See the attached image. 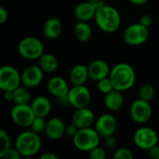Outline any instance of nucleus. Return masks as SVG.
I'll return each instance as SVG.
<instances>
[{
    "label": "nucleus",
    "mask_w": 159,
    "mask_h": 159,
    "mask_svg": "<svg viewBox=\"0 0 159 159\" xmlns=\"http://www.w3.org/2000/svg\"><path fill=\"white\" fill-rule=\"evenodd\" d=\"M94 7L96 9H99L101 8L102 7L105 6L106 3H105V0H89Z\"/></svg>",
    "instance_id": "38"
},
{
    "label": "nucleus",
    "mask_w": 159,
    "mask_h": 159,
    "mask_svg": "<svg viewBox=\"0 0 159 159\" xmlns=\"http://www.w3.org/2000/svg\"><path fill=\"white\" fill-rule=\"evenodd\" d=\"M149 35V28L138 22L130 24L125 29L123 39L128 45L136 47L144 44L148 40Z\"/></svg>",
    "instance_id": "6"
},
{
    "label": "nucleus",
    "mask_w": 159,
    "mask_h": 159,
    "mask_svg": "<svg viewBox=\"0 0 159 159\" xmlns=\"http://www.w3.org/2000/svg\"><path fill=\"white\" fill-rule=\"evenodd\" d=\"M97 88L99 89V91L102 94H107L109 93L110 91H112L113 89H115L114 88V85L112 83V80L109 76L105 77V78H102L101 80H99L97 82Z\"/></svg>",
    "instance_id": "27"
},
{
    "label": "nucleus",
    "mask_w": 159,
    "mask_h": 159,
    "mask_svg": "<svg viewBox=\"0 0 159 159\" xmlns=\"http://www.w3.org/2000/svg\"><path fill=\"white\" fill-rule=\"evenodd\" d=\"M4 97L7 102L13 101V91H4Z\"/></svg>",
    "instance_id": "40"
},
{
    "label": "nucleus",
    "mask_w": 159,
    "mask_h": 159,
    "mask_svg": "<svg viewBox=\"0 0 159 159\" xmlns=\"http://www.w3.org/2000/svg\"><path fill=\"white\" fill-rule=\"evenodd\" d=\"M94 126V129L100 136L102 138H106L115 134L117 128V121L113 115L103 114L96 119Z\"/></svg>",
    "instance_id": "12"
},
{
    "label": "nucleus",
    "mask_w": 159,
    "mask_h": 159,
    "mask_svg": "<svg viewBox=\"0 0 159 159\" xmlns=\"http://www.w3.org/2000/svg\"><path fill=\"white\" fill-rule=\"evenodd\" d=\"M11 147V141L9 134L4 129H0V155L5 153Z\"/></svg>",
    "instance_id": "28"
},
{
    "label": "nucleus",
    "mask_w": 159,
    "mask_h": 159,
    "mask_svg": "<svg viewBox=\"0 0 159 159\" xmlns=\"http://www.w3.org/2000/svg\"><path fill=\"white\" fill-rule=\"evenodd\" d=\"M113 157L115 159H133L134 155L130 149L127 147H120L115 152Z\"/></svg>",
    "instance_id": "30"
},
{
    "label": "nucleus",
    "mask_w": 159,
    "mask_h": 159,
    "mask_svg": "<svg viewBox=\"0 0 159 159\" xmlns=\"http://www.w3.org/2000/svg\"><path fill=\"white\" fill-rule=\"evenodd\" d=\"M101 136L95 129L85 128L79 129L77 133L72 139L75 147L82 152H89L100 145Z\"/></svg>",
    "instance_id": "4"
},
{
    "label": "nucleus",
    "mask_w": 159,
    "mask_h": 159,
    "mask_svg": "<svg viewBox=\"0 0 159 159\" xmlns=\"http://www.w3.org/2000/svg\"><path fill=\"white\" fill-rule=\"evenodd\" d=\"M78 129H78L75 125H74V124L72 123V124L66 126V129H65V135L68 136L69 138H72V139H73V138L75 137V135L77 133Z\"/></svg>",
    "instance_id": "33"
},
{
    "label": "nucleus",
    "mask_w": 159,
    "mask_h": 159,
    "mask_svg": "<svg viewBox=\"0 0 159 159\" xmlns=\"http://www.w3.org/2000/svg\"><path fill=\"white\" fill-rule=\"evenodd\" d=\"M109 77L112 80L115 89L122 92L130 89L136 83L135 69L127 62L116 64L111 69Z\"/></svg>",
    "instance_id": "1"
},
{
    "label": "nucleus",
    "mask_w": 159,
    "mask_h": 159,
    "mask_svg": "<svg viewBox=\"0 0 159 159\" xmlns=\"http://www.w3.org/2000/svg\"><path fill=\"white\" fill-rule=\"evenodd\" d=\"M155 95H156V89L152 84L145 83L139 89V98L144 101L151 102L155 98Z\"/></svg>",
    "instance_id": "26"
},
{
    "label": "nucleus",
    "mask_w": 159,
    "mask_h": 159,
    "mask_svg": "<svg viewBox=\"0 0 159 159\" xmlns=\"http://www.w3.org/2000/svg\"><path fill=\"white\" fill-rule=\"evenodd\" d=\"M139 22L141 24H143V25H144V26L149 28L152 25V23H153V18L150 15H148V14H144V15H143L141 17Z\"/></svg>",
    "instance_id": "35"
},
{
    "label": "nucleus",
    "mask_w": 159,
    "mask_h": 159,
    "mask_svg": "<svg viewBox=\"0 0 159 159\" xmlns=\"http://www.w3.org/2000/svg\"><path fill=\"white\" fill-rule=\"evenodd\" d=\"M124 104V96L122 91L113 89L109 93L104 95V105L112 112H116L122 108Z\"/></svg>",
    "instance_id": "20"
},
{
    "label": "nucleus",
    "mask_w": 159,
    "mask_h": 159,
    "mask_svg": "<svg viewBox=\"0 0 159 159\" xmlns=\"http://www.w3.org/2000/svg\"><path fill=\"white\" fill-rule=\"evenodd\" d=\"M62 33V23L60 19L52 17L48 19L43 25V34L48 39H56Z\"/></svg>",
    "instance_id": "19"
},
{
    "label": "nucleus",
    "mask_w": 159,
    "mask_h": 159,
    "mask_svg": "<svg viewBox=\"0 0 159 159\" xmlns=\"http://www.w3.org/2000/svg\"><path fill=\"white\" fill-rule=\"evenodd\" d=\"M18 52L25 60L35 61L45 53V47L40 39L34 36H26L19 42Z\"/></svg>",
    "instance_id": "5"
},
{
    "label": "nucleus",
    "mask_w": 159,
    "mask_h": 159,
    "mask_svg": "<svg viewBox=\"0 0 159 159\" xmlns=\"http://www.w3.org/2000/svg\"><path fill=\"white\" fill-rule=\"evenodd\" d=\"M39 66L45 73L51 74L58 69L59 61L53 54L44 53L39 58Z\"/></svg>",
    "instance_id": "24"
},
{
    "label": "nucleus",
    "mask_w": 159,
    "mask_h": 159,
    "mask_svg": "<svg viewBox=\"0 0 159 159\" xmlns=\"http://www.w3.org/2000/svg\"><path fill=\"white\" fill-rule=\"evenodd\" d=\"M89 157L92 159H105L107 155L105 150L99 145L89 152Z\"/></svg>",
    "instance_id": "31"
},
{
    "label": "nucleus",
    "mask_w": 159,
    "mask_h": 159,
    "mask_svg": "<svg viewBox=\"0 0 159 159\" xmlns=\"http://www.w3.org/2000/svg\"><path fill=\"white\" fill-rule=\"evenodd\" d=\"M46 117H42V116H35L32 125H31V129L34 130L36 133H41V132H45L46 129V126H47V121L45 119Z\"/></svg>",
    "instance_id": "29"
},
{
    "label": "nucleus",
    "mask_w": 159,
    "mask_h": 159,
    "mask_svg": "<svg viewBox=\"0 0 159 159\" xmlns=\"http://www.w3.org/2000/svg\"><path fill=\"white\" fill-rule=\"evenodd\" d=\"M153 115V109L150 102L144 101L141 98L135 100L129 108V116L132 121L137 124L143 125L147 123Z\"/></svg>",
    "instance_id": "10"
},
{
    "label": "nucleus",
    "mask_w": 159,
    "mask_h": 159,
    "mask_svg": "<svg viewBox=\"0 0 159 159\" xmlns=\"http://www.w3.org/2000/svg\"><path fill=\"white\" fill-rule=\"evenodd\" d=\"M89 78V70L84 64L75 65L69 74V80L73 85H84Z\"/></svg>",
    "instance_id": "22"
},
{
    "label": "nucleus",
    "mask_w": 159,
    "mask_h": 159,
    "mask_svg": "<svg viewBox=\"0 0 159 159\" xmlns=\"http://www.w3.org/2000/svg\"><path fill=\"white\" fill-rule=\"evenodd\" d=\"M104 139H105V146H106L108 149H114V148L116 147L117 141H116V139L114 137V135L109 136V137H106V138H104Z\"/></svg>",
    "instance_id": "34"
},
{
    "label": "nucleus",
    "mask_w": 159,
    "mask_h": 159,
    "mask_svg": "<svg viewBox=\"0 0 159 159\" xmlns=\"http://www.w3.org/2000/svg\"><path fill=\"white\" fill-rule=\"evenodd\" d=\"M74 34L79 42H89L92 37V28L88 21L78 20L74 27Z\"/></svg>",
    "instance_id": "23"
},
{
    "label": "nucleus",
    "mask_w": 159,
    "mask_h": 159,
    "mask_svg": "<svg viewBox=\"0 0 159 159\" xmlns=\"http://www.w3.org/2000/svg\"><path fill=\"white\" fill-rule=\"evenodd\" d=\"M20 157H22L20 156L19 151L16 148H12V147H10L5 153L0 155V158L2 159H19Z\"/></svg>",
    "instance_id": "32"
},
{
    "label": "nucleus",
    "mask_w": 159,
    "mask_h": 159,
    "mask_svg": "<svg viewBox=\"0 0 159 159\" xmlns=\"http://www.w3.org/2000/svg\"><path fill=\"white\" fill-rule=\"evenodd\" d=\"M40 158L41 159H58V156H56V155H55V154H53V153H49V152H48V153L43 154V155L40 157Z\"/></svg>",
    "instance_id": "39"
},
{
    "label": "nucleus",
    "mask_w": 159,
    "mask_h": 159,
    "mask_svg": "<svg viewBox=\"0 0 159 159\" xmlns=\"http://www.w3.org/2000/svg\"><path fill=\"white\" fill-rule=\"evenodd\" d=\"M44 71L39 65H29L21 73V84L28 89L38 87L44 78Z\"/></svg>",
    "instance_id": "13"
},
{
    "label": "nucleus",
    "mask_w": 159,
    "mask_h": 159,
    "mask_svg": "<svg viewBox=\"0 0 159 159\" xmlns=\"http://www.w3.org/2000/svg\"><path fill=\"white\" fill-rule=\"evenodd\" d=\"M65 129L66 126L61 118L53 117L47 121L45 133L48 139L51 141H58L65 135Z\"/></svg>",
    "instance_id": "15"
},
{
    "label": "nucleus",
    "mask_w": 159,
    "mask_h": 159,
    "mask_svg": "<svg viewBox=\"0 0 159 159\" xmlns=\"http://www.w3.org/2000/svg\"><path fill=\"white\" fill-rule=\"evenodd\" d=\"M14 104H29L31 102V94L26 87H19L13 90V101Z\"/></svg>",
    "instance_id": "25"
},
{
    "label": "nucleus",
    "mask_w": 159,
    "mask_h": 159,
    "mask_svg": "<svg viewBox=\"0 0 159 159\" xmlns=\"http://www.w3.org/2000/svg\"><path fill=\"white\" fill-rule=\"evenodd\" d=\"M96 11L97 9L89 0H84L75 7L74 13L77 20L89 21L95 18Z\"/></svg>",
    "instance_id": "18"
},
{
    "label": "nucleus",
    "mask_w": 159,
    "mask_h": 159,
    "mask_svg": "<svg viewBox=\"0 0 159 159\" xmlns=\"http://www.w3.org/2000/svg\"><path fill=\"white\" fill-rule=\"evenodd\" d=\"M47 88H48V92L52 96H54L56 99L67 96L70 90V87L67 81L61 76L51 77L48 82Z\"/></svg>",
    "instance_id": "17"
},
{
    "label": "nucleus",
    "mask_w": 159,
    "mask_h": 159,
    "mask_svg": "<svg viewBox=\"0 0 159 159\" xmlns=\"http://www.w3.org/2000/svg\"><path fill=\"white\" fill-rule=\"evenodd\" d=\"M41 139L39 134L34 130H24L20 132L15 141V148L22 157H32L41 149Z\"/></svg>",
    "instance_id": "3"
},
{
    "label": "nucleus",
    "mask_w": 159,
    "mask_h": 159,
    "mask_svg": "<svg viewBox=\"0 0 159 159\" xmlns=\"http://www.w3.org/2000/svg\"><path fill=\"white\" fill-rule=\"evenodd\" d=\"M82 1H84V0H82Z\"/></svg>",
    "instance_id": "42"
},
{
    "label": "nucleus",
    "mask_w": 159,
    "mask_h": 159,
    "mask_svg": "<svg viewBox=\"0 0 159 159\" xmlns=\"http://www.w3.org/2000/svg\"><path fill=\"white\" fill-rule=\"evenodd\" d=\"M89 79L98 82L99 80L109 76L111 69L108 63L103 60H95L88 66Z\"/></svg>",
    "instance_id": "16"
},
{
    "label": "nucleus",
    "mask_w": 159,
    "mask_h": 159,
    "mask_svg": "<svg viewBox=\"0 0 159 159\" xmlns=\"http://www.w3.org/2000/svg\"><path fill=\"white\" fill-rule=\"evenodd\" d=\"M7 19H8V12H7V10L5 7H0V23L4 24L7 20Z\"/></svg>",
    "instance_id": "37"
},
{
    "label": "nucleus",
    "mask_w": 159,
    "mask_h": 159,
    "mask_svg": "<svg viewBox=\"0 0 159 159\" xmlns=\"http://www.w3.org/2000/svg\"><path fill=\"white\" fill-rule=\"evenodd\" d=\"M12 122L20 128L31 127L35 115L31 104H14L10 111Z\"/></svg>",
    "instance_id": "11"
},
{
    "label": "nucleus",
    "mask_w": 159,
    "mask_h": 159,
    "mask_svg": "<svg viewBox=\"0 0 159 159\" xmlns=\"http://www.w3.org/2000/svg\"><path fill=\"white\" fill-rule=\"evenodd\" d=\"M130 4L135 5V6H142L144 5L148 2V0H128Z\"/></svg>",
    "instance_id": "41"
},
{
    "label": "nucleus",
    "mask_w": 159,
    "mask_h": 159,
    "mask_svg": "<svg viewBox=\"0 0 159 159\" xmlns=\"http://www.w3.org/2000/svg\"><path fill=\"white\" fill-rule=\"evenodd\" d=\"M21 84V74L11 65L0 68V89L3 91H13Z\"/></svg>",
    "instance_id": "8"
},
{
    "label": "nucleus",
    "mask_w": 159,
    "mask_h": 159,
    "mask_svg": "<svg viewBox=\"0 0 159 159\" xmlns=\"http://www.w3.org/2000/svg\"><path fill=\"white\" fill-rule=\"evenodd\" d=\"M95 22L98 27L105 33H115L121 24V16L118 10L109 5H105L97 9Z\"/></svg>",
    "instance_id": "2"
},
{
    "label": "nucleus",
    "mask_w": 159,
    "mask_h": 159,
    "mask_svg": "<svg viewBox=\"0 0 159 159\" xmlns=\"http://www.w3.org/2000/svg\"><path fill=\"white\" fill-rule=\"evenodd\" d=\"M32 109L35 115V116L47 117L51 112V102L45 96L35 97L31 102Z\"/></svg>",
    "instance_id": "21"
},
{
    "label": "nucleus",
    "mask_w": 159,
    "mask_h": 159,
    "mask_svg": "<svg viewBox=\"0 0 159 159\" xmlns=\"http://www.w3.org/2000/svg\"><path fill=\"white\" fill-rule=\"evenodd\" d=\"M67 98L69 105L74 109L89 107L91 102V92L85 85H73Z\"/></svg>",
    "instance_id": "7"
},
{
    "label": "nucleus",
    "mask_w": 159,
    "mask_h": 159,
    "mask_svg": "<svg viewBox=\"0 0 159 159\" xmlns=\"http://www.w3.org/2000/svg\"><path fill=\"white\" fill-rule=\"evenodd\" d=\"M158 141L157 132L149 127L139 128L133 135V142L135 145L142 150L148 151L155 145L158 144Z\"/></svg>",
    "instance_id": "9"
},
{
    "label": "nucleus",
    "mask_w": 159,
    "mask_h": 159,
    "mask_svg": "<svg viewBox=\"0 0 159 159\" xmlns=\"http://www.w3.org/2000/svg\"><path fill=\"white\" fill-rule=\"evenodd\" d=\"M149 151V156L150 157L153 159H159V145L157 144L154 147H152L151 149L148 150Z\"/></svg>",
    "instance_id": "36"
},
{
    "label": "nucleus",
    "mask_w": 159,
    "mask_h": 159,
    "mask_svg": "<svg viewBox=\"0 0 159 159\" xmlns=\"http://www.w3.org/2000/svg\"><path fill=\"white\" fill-rule=\"evenodd\" d=\"M95 115L89 107L75 109L72 116V123L78 129L89 128L95 123Z\"/></svg>",
    "instance_id": "14"
}]
</instances>
